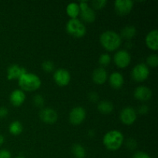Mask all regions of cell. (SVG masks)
<instances>
[{
    "mask_svg": "<svg viewBox=\"0 0 158 158\" xmlns=\"http://www.w3.org/2000/svg\"><path fill=\"white\" fill-rule=\"evenodd\" d=\"M100 43L101 46L108 52H114L120 48L122 39L120 34L115 31L107 30L103 32L100 36Z\"/></svg>",
    "mask_w": 158,
    "mask_h": 158,
    "instance_id": "obj_1",
    "label": "cell"
},
{
    "mask_svg": "<svg viewBox=\"0 0 158 158\" xmlns=\"http://www.w3.org/2000/svg\"><path fill=\"white\" fill-rule=\"evenodd\" d=\"M124 141L123 134L117 130L110 131L103 136V143L105 148L111 151L120 149Z\"/></svg>",
    "mask_w": 158,
    "mask_h": 158,
    "instance_id": "obj_2",
    "label": "cell"
},
{
    "mask_svg": "<svg viewBox=\"0 0 158 158\" xmlns=\"http://www.w3.org/2000/svg\"><path fill=\"white\" fill-rule=\"evenodd\" d=\"M19 86L23 91L33 92L40 89L42 81L40 77L32 73H26L18 80Z\"/></svg>",
    "mask_w": 158,
    "mask_h": 158,
    "instance_id": "obj_3",
    "label": "cell"
},
{
    "mask_svg": "<svg viewBox=\"0 0 158 158\" xmlns=\"http://www.w3.org/2000/svg\"><path fill=\"white\" fill-rule=\"evenodd\" d=\"M66 30L74 38L80 39L86 33V28L83 22L78 19H70L66 25Z\"/></svg>",
    "mask_w": 158,
    "mask_h": 158,
    "instance_id": "obj_4",
    "label": "cell"
},
{
    "mask_svg": "<svg viewBox=\"0 0 158 158\" xmlns=\"http://www.w3.org/2000/svg\"><path fill=\"white\" fill-rule=\"evenodd\" d=\"M149 75V67L145 63H139V64L136 65L131 72L133 80L138 83H141V82L148 80Z\"/></svg>",
    "mask_w": 158,
    "mask_h": 158,
    "instance_id": "obj_5",
    "label": "cell"
},
{
    "mask_svg": "<svg viewBox=\"0 0 158 158\" xmlns=\"http://www.w3.org/2000/svg\"><path fill=\"white\" fill-rule=\"evenodd\" d=\"M114 62L120 69H125L131 62V56L127 50L120 49L116 52L114 56Z\"/></svg>",
    "mask_w": 158,
    "mask_h": 158,
    "instance_id": "obj_6",
    "label": "cell"
},
{
    "mask_svg": "<svg viewBox=\"0 0 158 158\" xmlns=\"http://www.w3.org/2000/svg\"><path fill=\"white\" fill-rule=\"evenodd\" d=\"M86 110L82 106H76L73 108L69 114V120L74 126L80 125L86 119Z\"/></svg>",
    "mask_w": 158,
    "mask_h": 158,
    "instance_id": "obj_7",
    "label": "cell"
},
{
    "mask_svg": "<svg viewBox=\"0 0 158 158\" xmlns=\"http://www.w3.org/2000/svg\"><path fill=\"white\" fill-rule=\"evenodd\" d=\"M137 111L131 106H127L123 108L120 114V120L124 125L131 126L134 124L137 120Z\"/></svg>",
    "mask_w": 158,
    "mask_h": 158,
    "instance_id": "obj_8",
    "label": "cell"
},
{
    "mask_svg": "<svg viewBox=\"0 0 158 158\" xmlns=\"http://www.w3.org/2000/svg\"><path fill=\"white\" fill-rule=\"evenodd\" d=\"M53 80L58 86H66L70 82L71 75L68 70L63 68H60L54 72Z\"/></svg>",
    "mask_w": 158,
    "mask_h": 158,
    "instance_id": "obj_9",
    "label": "cell"
},
{
    "mask_svg": "<svg viewBox=\"0 0 158 158\" xmlns=\"http://www.w3.org/2000/svg\"><path fill=\"white\" fill-rule=\"evenodd\" d=\"M40 118L43 123L47 124H54L58 120V114L52 108H43L40 111Z\"/></svg>",
    "mask_w": 158,
    "mask_h": 158,
    "instance_id": "obj_10",
    "label": "cell"
},
{
    "mask_svg": "<svg viewBox=\"0 0 158 158\" xmlns=\"http://www.w3.org/2000/svg\"><path fill=\"white\" fill-rule=\"evenodd\" d=\"M134 7V2L131 0H117L114 2V9L120 15H127Z\"/></svg>",
    "mask_w": 158,
    "mask_h": 158,
    "instance_id": "obj_11",
    "label": "cell"
},
{
    "mask_svg": "<svg viewBox=\"0 0 158 158\" xmlns=\"http://www.w3.org/2000/svg\"><path fill=\"white\" fill-rule=\"evenodd\" d=\"M152 91L146 86H137L134 92V97L140 101H148L152 97Z\"/></svg>",
    "mask_w": 158,
    "mask_h": 158,
    "instance_id": "obj_12",
    "label": "cell"
},
{
    "mask_svg": "<svg viewBox=\"0 0 158 158\" xmlns=\"http://www.w3.org/2000/svg\"><path fill=\"white\" fill-rule=\"evenodd\" d=\"M27 73V70L24 67L17 64H12L7 69V79L9 80H19L23 74Z\"/></svg>",
    "mask_w": 158,
    "mask_h": 158,
    "instance_id": "obj_13",
    "label": "cell"
},
{
    "mask_svg": "<svg viewBox=\"0 0 158 158\" xmlns=\"http://www.w3.org/2000/svg\"><path fill=\"white\" fill-rule=\"evenodd\" d=\"M26 100V94L22 89H14L9 95V101L14 106H22Z\"/></svg>",
    "mask_w": 158,
    "mask_h": 158,
    "instance_id": "obj_14",
    "label": "cell"
},
{
    "mask_svg": "<svg viewBox=\"0 0 158 158\" xmlns=\"http://www.w3.org/2000/svg\"><path fill=\"white\" fill-rule=\"evenodd\" d=\"M145 43L147 46L153 51L158 49V31L157 29H153L148 32L145 38Z\"/></svg>",
    "mask_w": 158,
    "mask_h": 158,
    "instance_id": "obj_15",
    "label": "cell"
},
{
    "mask_svg": "<svg viewBox=\"0 0 158 158\" xmlns=\"http://www.w3.org/2000/svg\"><path fill=\"white\" fill-rule=\"evenodd\" d=\"M93 81L98 85H102L106 82L108 79V74L106 69L103 67H99L94 69L92 74Z\"/></svg>",
    "mask_w": 158,
    "mask_h": 158,
    "instance_id": "obj_16",
    "label": "cell"
},
{
    "mask_svg": "<svg viewBox=\"0 0 158 158\" xmlns=\"http://www.w3.org/2000/svg\"><path fill=\"white\" fill-rule=\"evenodd\" d=\"M109 83L114 89H120L124 83V78L120 73L114 72L110 75Z\"/></svg>",
    "mask_w": 158,
    "mask_h": 158,
    "instance_id": "obj_17",
    "label": "cell"
},
{
    "mask_svg": "<svg viewBox=\"0 0 158 158\" xmlns=\"http://www.w3.org/2000/svg\"><path fill=\"white\" fill-rule=\"evenodd\" d=\"M80 15L81 19H83V21L88 23H94L96 20V17H97L95 11H94L92 8L89 7V6L87 9L80 11Z\"/></svg>",
    "mask_w": 158,
    "mask_h": 158,
    "instance_id": "obj_18",
    "label": "cell"
},
{
    "mask_svg": "<svg viewBox=\"0 0 158 158\" xmlns=\"http://www.w3.org/2000/svg\"><path fill=\"white\" fill-rule=\"evenodd\" d=\"M137 34V29L134 26L128 25L125 26L120 32V37L121 39H124L126 40H131L133 38H134Z\"/></svg>",
    "mask_w": 158,
    "mask_h": 158,
    "instance_id": "obj_19",
    "label": "cell"
},
{
    "mask_svg": "<svg viewBox=\"0 0 158 158\" xmlns=\"http://www.w3.org/2000/svg\"><path fill=\"white\" fill-rule=\"evenodd\" d=\"M97 110L103 114H110L114 111V106L113 103L108 100H103L97 105Z\"/></svg>",
    "mask_w": 158,
    "mask_h": 158,
    "instance_id": "obj_20",
    "label": "cell"
},
{
    "mask_svg": "<svg viewBox=\"0 0 158 158\" xmlns=\"http://www.w3.org/2000/svg\"><path fill=\"white\" fill-rule=\"evenodd\" d=\"M66 12L68 16L70 17V19H77L80 13L79 4L77 2L69 3L66 8Z\"/></svg>",
    "mask_w": 158,
    "mask_h": 158,
    "instance_id": "obj_21",
    "label": "cell"
},
{
    "mask_svg": "<svg viewBox=\"0 0 158 158\" xmlns=\"http://www.w3.org/2000/svg\"><path fill=\"white\" fill-rule=\"evenodd\" d=\"M9 131L11 134L14 136H18L21 134L23 131V126L22 123L18 120L12 121L9 126Z\"/></svg>",
    "mask_w": 158,
    "mask_h": 158,
    "instance_id": "obj_22",
    "label": "cell"
},
{
    "mask_svg": "<svg viewBox=\"0 0 158 158\" xmlns=\"http://www.w3.org/2000/svg\"><path fill=\"white\" fill-rule=\"evenodd\" d=\"M73 154L76 158H84L86 157V150H85L84 147L82 146L81 144H78L76 143L72 147Z\"/></svg>",
    "mask_w": 158,
    "mask_h": 158,
    "instance_id": "obj_23",
    "label": "cell"
},
{
    "mask_svg": "<svg viewBox=\"0 0 158 158\" xmlns=\"http://www.w3.org/2000/svg\"><path fill=\"white\" fill-rule=\"evenodd\" d=\"M147 66L148 67L156 68L158 66V56L157 54L153 53L149 55V56L147 58Z\"/></svg>",
    "mask_w": 158,
    "mask_h": 158,
    "instance_id": "obj_24",
    "label": "cell"
},
{
    "mask_svg": "<svg viewBox=\"0 0 158 158\" xmlns=\"http://www.w3.org/2000/svg\"><path fill=\"white\" fill-rule=\"evenodd\" d=\"M111 57L108 53H103L100 56L99 58V63L100 64L101 67L107 66L108 65L110 64Z\"/></svg>",
    "mask_w": 158,
    "mask_h": 158,
    "instance_id": "obj_25",
    "label": "cell"
},
{
    "mask_svg": "<svg viewBox=\"0 0 158 158\" xmlns=\"http://www.w3.org/2000/svg\"><path fill=\"white\" fill-rule=\"evenodd\" d=\"M54 63L51 60H45L42 63V69L46 73H51L54 70Z\"/></svg>",
    "mask_w": 158,
    "mask_h": 158,
    "instance_id": "obj_26",
    "label": "cell"
},
{
    "mask_svg": "<svg viewBox=\"0 0 158 158\" xmlns=\"http://www.w3.org/2000/svg\"><path fill=\"white\" fill-rule=\"evenodd\" d=\"M107 1L106 0H94L91 2L92 9H101L106 6Z\"/></svg>",
    "mask_w": 158,
    "mask_h": 158,
    "instance_id": "obj_27",
    "label": "cell"
},
{
    "mask_svg": "<svg viewBox=\"0 0 158 158\" xmlns=\"http://www.w3.org/2000/svg\"><path fill=\"white\" fill-rule=\"evenodd\" d=\"M32 102H33V104L35 105L37 107H43L45 104V100L44 97H43L40 94H37L32 99Z\"/></svg>",
    "mask_w": 158,
    "mask_h": 158,
    "instance_id": "obj_28",
    "label": "cell"
},
{
    "mask_svg": "<svg viewBox=\"0 0 158 158\" xmlns=\"http://www.w3.org/2000/svg\"><path fill=\"white\" fill-rule=\"evenodd\" d=\"M126 146L128 149L130 150H134L136 149L137 146V143L134 139L129 138L126 142Z\"/></svg>",
    "mask_w": 158,
    "mask_h": 158,
    "instance_id": "obj_29",
    "label": "cell"
},
{
    "mask_svg": "<svg viewBox=\"0 0 158 158\" xmlns=\"http://www.w3.org/2000/svg\"><path fill=\"white\" fill-rule=\"evenodd\" d=\"M88 98H89V101L96 103L99 100V95L97 92H90L88 95Z\"/></svg>",
    "mask_w": 158,
    "mask_h": 158,
    "instance_id": "obj_30",
    "label": "cell"
},
{
    "mask_svg": "<svg viewBox=\"0 0 158 158\" xmlns=\"http://www.w3.org/2000/svg\"><path fill=\"white\" fill-rule=\"evenodd\" d=\"M133 158H151V157L143 151H138L134 154Z\"/></svg>",
    "mask_w": 158,
    "mask_h": 158,
    "instance_id": "obj_31",
    "label": "cell"
},
{
    "mask_svg": "<svg viewBox=\"0 0 158 158\" xmlns=\"http://www.w3.org/2000/svg\"><path fill=\"white\" fill-rule=\"evenodd\" d=\"M8 114H9V110L7 108L5 107V106L0 107V118H6Z\"/></svg>",
    "mask_w": 158,
    "mask_h": 158,
    "instance_id": "obj_32",
    "label": "cell"
},
{
    "mask_svg": "<svg viewBox=\"0 0 158 158\" xmlns=\"http://www.w3.org/2000/svg\"><path fill=\"white\" fill-rule=\"evenodd\" d=\"M0 158H12V155H11V153L7 150H1Z\"/></svg>",
    "mask_w": 158,
    "mask_h": 158,
    "instance_id": "obj_33",
    "label": "cell"
},
{
    "mask_svg": "<svg viewBox=\"0 0 158 158\" xmlns=\"http://www.w3.org/2000/svg\"><path fill=\"white\" fill-rule=\"evenodd\" d=\"M149 111V107L147 105H142L138 108V112L140 114H146Z\"/></svg>",
    "mask_w": 158,
    "mask_h": 158,
    "instance_id": "obj_34",
    "label": "cell"
},
{
    "mask_svg": "<svg viewBox=\"0 0 158 158\" xmlns=\"http://www.w3.org/2000/svg\"><path fill=\"white\" fill-rule=\"evenodd\" d=\"M79 4V7H80V10L82 11V10H84V9H87L88 7H89V4H88L87 2H80V3H78Z\"/></svg>",
    "mask_w": 158,
    "mask_h": 158,
    "instance_id": "obj_35",
    "label": "cell"
},
{
    "mask_svg": "<svg viewBox=\"0 0 158 158\" xmlns=\"http://www.w3.org/2000/svg\"><path fill=\"white\" fill-rule=\"evenodd\" d=\"M5 142V137L4 136L2 135V134H0V146H2V145Z\"/></svg>",
    "mask_w": 158,
    "mask_h": 158,
    "instance_id": "obj_36",
    "label": "cell"
},
{
    "mask_svg": "<svg viewBox=\"0 0 158 158\" xmlns=\"http://www.w3.org/2000/svg\"><path fill=\"white\" fill-rule=\"evenodd\" d=\"M15 158H24V157H21V156H19V157H15Z\"/></svg>",
    "mask_w": 158,
    "mask_h": 158,
    "instance_id": "obj_37",
    "label": "cell"
}]
</instances>
